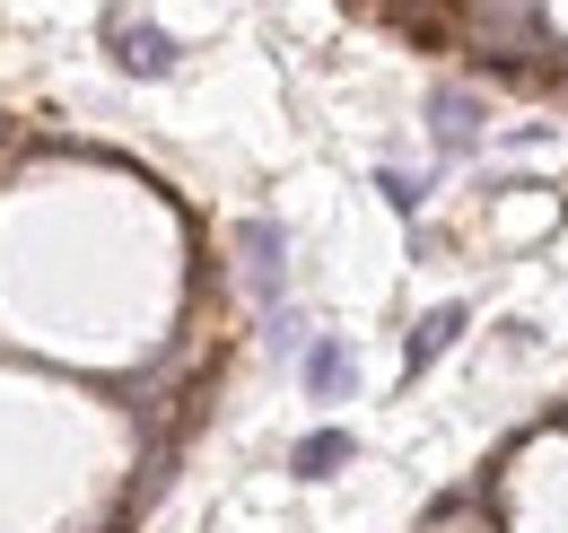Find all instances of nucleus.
I'll return each mask as SVG.
<instances>
[{"label":"nucleus","instance_id":"nucleus-1","mask_svg":"<svg viewBox=\"0 0 568 533\" xmlns=\"http://www.w3.org/2000/svg\"><path fill=\"white\" fill-rule=\"evenodd\" d=\"M351 376H358L351 341H315V350H306V394H315V402H342V394H351Z\"/></svg>","mask_w":568,"mask_h":533},{"label":"nucleus","instance_id":"nucleus-6","mask_svg":"<svg viewBox=\"0 0 568 533\" xmlns=\"http://www.w3.org/2000/svg\"><path fill=\"white\" fill-rule=\"evenodd\" d=\"M455 333H464V306H437L420 333H412V359H403V368H428V359H437V350H446Z\"/></svg>","mask_w":568,"mask_h":533},{"label":"nucleus","instance_id":"nucleus-2","mask_svg":"<svg viewBox=\"0 0 568 533\" xmlns=\"http://www.w3.org/2000/svg\"><path fill=\"white\" fill-rule=\"evenodd\" d=\"M114 53H123L132 79H166V70H175V44H166L158 27H114Z\"/></svg>","mask_w":568,"mask_h":533},{"label":"nucleus","instance_id":"nucleus-3","mask_svg":"<svg viewBox=\"0 0 568 533\" xmlns=\"http://www.w3.org/2000/svg\"><path fill=\"white\" fill-rule=\"evenodd\" d=\"M245 254H254V289H263V298H281V228H272V219H254V228H245Z\"/></svg>","mask_w":568,"mask_h":533},{"label":"nucleus","instance_id":"nucleus-5","mask_svg":"<svg viewBox=\"0 0 568 533\" xmlns=\"http://www.w3.org/2000/svg\"><path fill=\"white\" fill-rule=\"evenodd\" d=\"M437 140H446V149H473V140H481V105H473V97H437Z\"/></svg>","mask_w":568,"mask_h":533},{"label":"nucleus","instance_id":"nucleus-4","mask_svg":"<svg viewBox=\"0 0 568 533\" xmlns=\"http://www.w3.org/2000/svg\"><path fill=\"white\" fill-rule=\"evenodd\" d=\"M351 464V438L342 429H315L306 446H297V481H324V472H342Z\"/></svg>","mask_w":568,"mask_h":533}]
</instances>
